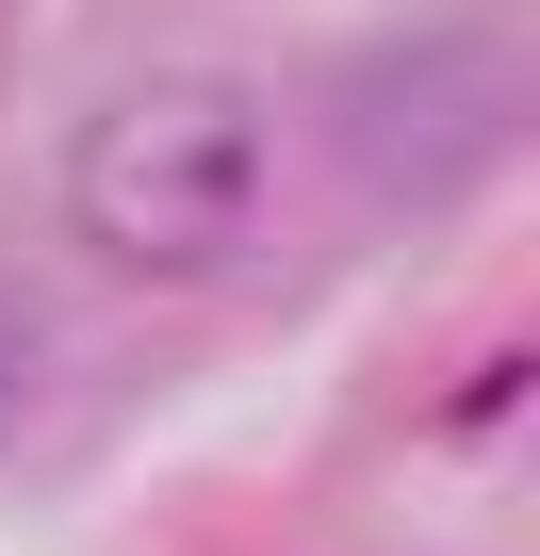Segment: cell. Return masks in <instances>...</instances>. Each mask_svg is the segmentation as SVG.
<instances>
[{
	"label": "cell",
	"instance_id": "1",
	"mask_svg": "<svg viewBox=\"0 0 540 556\" xmlns=\"http://www.w3.org/2000/svg\"><path fill=\"white\" fill-rule=\"evenodd\" d=\"M50 180H66L83 262H115V278H213L262 229V197H279V131H262V99L213 83V66H148V83H115L66 131Z\"/></svg>",
	"mask_w": 540,
	"mask_h": 556
},
{
	"label": "cell",
	"instance_id": "2",
	"mask_svg": "<svg viewBox=\"0 0 540 556\" xmlns=\"http://www.w3.org/2000/svg\"><path fill=\"white\" fill-rule=\"evenodd\" d=\"M17 409H34V328H17V295H0V442H17Z\"/></svg>",
	"mask_w": 540,
	"mask_h": 556
}]
</instances>
